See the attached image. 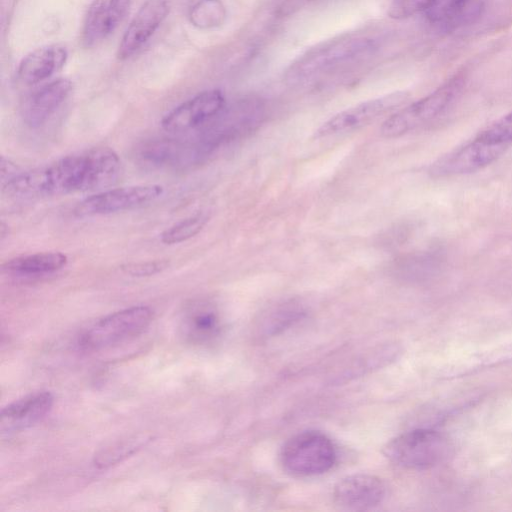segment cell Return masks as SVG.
<instances>
[{"instance_id":"obj_1","label":"cell","mask_w":512,"mask_h":512,"mask_svg":"<svg viewBox=\"0 0 512 512\" xmlns=\"http://www.w3.org/2000/svg\"><path fill=\"white\" fill-rule=\"evenodd\" d=\"M120 159L109 147H96L63 157L47 166L17 174L4 185L7 194L21 198L59 196L97 190L112 184Z\"/></svg>"},{"instance_id":"obj_2","label":"cell","mask_w":512,"mask_h":512,"mask_svg":"<svg viewBox=\"0 0 512 512\" xmlns=\"http://www.w3.org/2000/svg\"><path fill=\"white\" fill-rule=\"evenodd\" d=\"M448 438L437 430L414 428L391 439L383 447L392 463L411 470H424L445 461L451 454Z\"/></svg>"},{"instance_id":"obj_3","label":"cell","mask_w":512,"mask_h":512,"mask_svg":"<svg viewBox=\"0 0 512 512\" xmlns=\"http://www.w3.org/2000/svg\"><path fill=\"white\" fill-rule=\"evenodd\" d=\"M376 48L374 39L347 36L327 41L296 59L286 71V81L300 83L336 65L362 57Z\"/></svg>"},{"instance_id":"obj_4","label":"cell","mask_w":512,"mask_h":512,"mask_svg":"<svg viewBox=\"0 0 512 512\" xmlns=\"http://www.w3.org/2000/svg\"><path fill=\"white\" fill-rule=\"evenodd\" d=\"M153 310L137 305L111 313L85 330L79 345L89 351H99L129 342L141 335L151 324Z\"/></svg>"},{"instance_id":"obj_5","label":"cell","mask_w":512,"mask_h":512,"mask_svg":"<svg viewBox=\"0 0 512 512\" xmlns=\"http://www.w3.org/2000/svg\"><path fill=\"white\" fill-rule=\"evenodd\" d=\"M337 453L325 434L308 430L289 438L280 451V463L290 475L307 477L323 474L335 464Z\"/></svg>"},{"instance_id":"obj_6","label":"cell","mask_w":512,"mask_h":512,"mask_svg":"<svg viewBox=\"0 0 512 512\" xmlns=\"http://www.w3.org/2000/svg\"><path fill=\"white\" fill-rule=\"evenodd\" d=\"M462 87L454 77L425 97L389 116L380 128L385 138L400 137L440 116L453 102Z\"/></svg>"},{"instance_id":"obj_7","label":"cell","mask_w":512,"mask_h":512,"mask_svg":"<svg viewBox=\"0 0 512 512\" xmlns=\"http://www.w3.org/2000/svg\"><path fill=\"white\" fill-rule=\"evenodd\" d=\"M405 99V93L393 92L358 103L325 121L313 137L319 139L363 128L400 106Z\"/></svg>"},{"instance_id":"obj_8","label":"cell","mask_w":512,"mask_h":512,"mask_svg":"<svg viewBox=\"0 0 512 512\" xmlns=\"http://www.w3.org/2000/svg\"><path fill=\"white\" fill-rule=\"evenodd\" d=\"M163 191V187L156 184L106 190L80 201L74 213L78 216H93L130 210L153 202Z\"/></svg>"},{"instance_id":"obj_9","label":"cell","mask_w":512,"mask_h":512,"mask_svg":"<svg viewBox=\"0 0 512 512\" xmlns=\"http://www.w3.org/2000/svg\"><path fill=\"white\" fill-rule=\"evenodd\" d=\"M507 147L491 144L475 137L435 161L429 169L435 177L464 175L479 171L497 158Z\"/></svg>"},{"instance_id":"obj_10","label":"cell","mask_w":512,"mask_h":512,"mask_svg":"<svg viewBox=\"0 0 512 512\" xmlns=\"http://www.w3.org/2000/svg\"><path fill=\"white\" fill-rule=\"evenodd\" d=\"M221 91H203L181 103L162 119V128L170 133H185L201 127L217 116L224 108Z\"/></svg>"},{"instance_id":"obj_11","label":"cell","mask_w":512,"mask_h":512,"mask_svg":"<svg viewBox=\"0 0 512 512\" xmlns=\"http://www.w3.org/2000/svg\"><path fill=\"white\" fill-rule=\"evenodd\" d=\"M384 482L375 475L353 474L339 480L333 501L342 510L363 511L379 505L385 497Z\"/></svg>"},{"instance_id":"obj_12","label":"cell","mask_w":512,"mask_h":512,"mask_svg":"<svg viewBox=\"0 0 512 512\" xmlns=\"http://www.w3.org/2000/svg\"><path fill=\"white\" fill-rule=\"evenodd\" d=\"M169 12L168 0H146L128 25L117 56L125 60L139 51L159 28Z\"/></svg>"},{"instance_id":"obj_13","label":"cell","mask_w":512,"mask_h":512,"mask_svg":"<svg viewBox=\"0 0 512 512\" xmlns=\"http://www.w3.org/2000/svg\"><path fill=\"white\" fill-rule=\"evenodd\" d=\"M53 403L51 392L38 391L8 404L0 414L1 433L10 434L34 426L46 417Z\"/></svg>"},{"instance_id":"obj_14","label":"cell","mask_w":512,"mask_h":512,"mask_svg":"<svg viewBox=\"0 0 512 512\" xmlns=\"http://www.w3.org/2000/svg\"><path fill=\"white\" fill-rule=\"evenodd\" d=\"M130 0H93L85 17L82 39L87 46L105 40L124 18Z\"/></svg>"},{"instance_id":"obj_15","label":"cell","mask_w":512,"mask_h":512,"mask_svg":"<svg viewBox=\"0 0 512 512\" xmlns=\"http://www.w3.org/2000/svg\"><path fill=\"white\" fill-rule=\"evenodd\" d=\"M71 90V82L61 78L34 91L22 108L24 122L32 128L42 126L66 100Z\"/></svg>"},{"instance_id":"obj_16","label":"cell","mask_w":512,"mask_h":512,"mask_svg":"<svg viewBox=\"0 0 512 512\" xmlns=\"http://www.w3.org/2000/svg\"><path fill=\"white\" fill-rule=\"evenodd\" d=\"M67 60V51L60 45L37 48L19 64L18 78L27 85L40 83L59 71Z\"/></svg>"},{"instance_id":"obj_17","label":"cell","mask_w":512,"mask_h":512,"mask_svg":"<svg viewBox=\"0 0 512 512\" xmlns=\"http://www.w3.org/2000/svg\"><path fill=\"white\" fill-rule=\"evenodd\" d=\"M482 0H435L425 11L429 21L444 28H455L472 20Z\"/></svg>"},{"instance_id":"obj_18","label":"cell","mask_w":512,"mask_h":512,"mask_svg":"<svg viewBox=\"0 0 512 512\" xmlns=\"http://www.w3.org/2000/svg\"><path fill=\"white\" fill-rule=\"evenodd\" d=\"M68 258L61 252H39L12 258L2 264L4 271L19 276H39L57 272Z\"/></svg>"},{"instance_id":"obj_19","label":"cell","mask_w":512,"mask_h":512,"mask_svg":"<svg viewBox=\"0 0 512 512\" xmlns=\"http://www.w3.org/2000/svg\"><path fill=\"white\" fill-rule=\"evenodd\" d=\"M184 337L193 344H207L219 336L218 314L210 307H197L186 315L181 327Z\"/></svg>"},{"instance_id":"obj_20","label":"cell","mask_w":512,"mask_h":512,"mask_svg":"<svg viewBox=\"0 0 512 512\" xmlns=\"http://www.w3.org/2000/svg\"><path fill=\"white\" fill-rule=\"evenodd\" d=\"M187 146L173 139H159L146 143L140 150V157L154 165H175L187 159Z\"/></svg>"},{"instance_id":"obj_21","label":"cell","mask_w":512,"mask_h":512,"mask_svg":"<svg viewBox=\"0 0 512 512\" xmlns=\"http://www.w3.org/2000/svg\"><path fill=\"white\" fill-rule=\"evenodd\" d=\"M149 441L145 436H133L119 440L100 450L94 457L98 468H107L134 454Z\"/></svg>"},{"instance_id":"obj_22","label":"cell","mask_w":512,"mask_h":512,"mask_svg":"<svg viewBox=\"0 0 512 512\" xmlns=\"http://www.w3.org/2000/svg\"><path fill=\"white\" fill-rule=\"evenodd\" d=\"M208 220L209 217L205 213H198L185 218L167 228L161 234V241L167 245L187 241L197 235L204 228Z\"/></svg>"},{"instance_id":"obj_23","label":"cell","mask_w":512,"mask_h":512,"mask_svg":"<svg viewBox=\"0 0 512 512\" xmlns=\"http://www.w3.org/2000/svg\"><path fill=\"white\" fill-rule=\"evenodd\" d=\"M225 15V7L220 0H200L192 7L190 20L198 28L209 29L221 25Z\"/></svg>"},{"instance_id":"obj_24","label":"cell","mask_w":512,"mask_h":512,"mask_svg":"<svg viewBox=\"0 0 512 512\" xmlns=\"http://www.w3.org/2000/svg\"><path fill=\"white\" fill-rule=\"evenodd\" d=\"M476 137L485 142L508 148L512 143V111L491 123Z\"/></svg>"},{"instance_id":"obj_25","label":"cell","mask_w":512,"mask_h":512,"mask_svg":"<svg viewBox=\"0 0 512 512\" xmlns=\"http://www.w3.org/2000/svg\"><path fill=\"white\" fill-rule=\"evenodd\" d=\"M435 0H393L388 15L393 19H405L425 12Z\"/></svg>"},{"instance_id":"obj_26","label":"cell","mask_w":512,"mask_h":512,"mask_svg":"<svg viewBox=\"0 0 512 512\" xmlns=\"http://www.w3.org/2000/svg\"><path fill=\"white\" fill-rule=\"evenodd\" d=\"M169 265L170 262L168 260H151L127 263L121 266V270L133 277H147L166 270Z\"/></svg>"},{"instance_id":"obj_27","label":"cell","mask_w":512,"mask_h":512,"mask_svg":"<svg viewBox=\"0 0 512 512\" xmlns=\"http://www.w3.org/2000/svg\"><path fill=\"white\" fill-rule=\"evenodd\" d=\"M276 313V315H272L270 317L268 324H265L264 329L270 334L277 333L278 330L286 328L290 323H293L295 320L299 319L301 317L302 311L301 309H298L294 306H288L280 308Z\"/></svg>"}]
</instances>
